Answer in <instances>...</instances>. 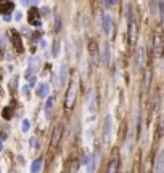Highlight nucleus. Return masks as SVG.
<instances>
[{
    "instance_id": "obj_1",
    "label": "nucleus",
    "mask_w": 164,
    "mask_h": 173,
    "mask_svg": "<svg viewBox=\"0 0 164 173\" xmlns=\"http://www.w3.org/2000/svg\"><path fill=\"white\" fill-rule=\"evenodd\" d=\"M76 100H77V85H76L74 80H71L69 86H68L66 96H65V108L68 109V111H71V109L74 108Z\"/></svg>"
},
{
    "instance_id": "obj_2",
    "label": "nucleus",
    "mask_w": 164,
    "mask_h": 173,
    "mask_svg": "<svg viewBox=\"0 0 164 173\" xmlns=\"http://www.w3.org/2000/svg\"><path fill=\"white\" fill-rule=\"evenodd\" d=\"M153 50H154V55L156 56H163L164 53V37L159 31H156L154 35H153Z\"/></svg>"
},
{
    "instance_id": "obj_3",
    "label": "nucleus",
    "mask_w": 164,
    "mask_h": 173,
    "mask_svg": "<svg viewBox=\"0 0 164 173\" xmlns=\"http://www.w3.org/2000/svg\"><path fill=\"white\" fill-rule=\"evenodd\" d=\"M111 133H113V117L108 114L105 117V124H103V143L105 144H110Z\"/></svg>"
},
{
    "instance_id": "obj_4",
    "label": "nucleus",
    "mask_w": 164,
    "mask_h": 173,
    "mask_svg": "<svg viewBox=\"0 0 164 173\" xmlns=\"http://www.w3.org/2000/svg\"><path fill=\"white\" fill-rule=\"evenodd\" d=\"M127 35H129V43L134 45L137 42V37H138V24H137V19L134 16L129 18V32H127Z\"/></svg>"
},
{
    "instance_id": "obj_5",
    "label": "nucleus",
    "mask_w": 164,
    "mask_h": 173,
    "mask_svg": "<svg viewBox=\"0 0 164 173\" xmlns=\"http://www.w3.org/2000/svg\"><path fill=\"white\" fill-rule=\"evenodd\" d=\"M39 68H40V58H37V56L29 58V61H27V71H26L24 77H26V79L32 77L34 74H37Z\"/></svg>"
},
{
    "instance_id": "obj_6",
    "label": "nucleus",
    "mask_w": 164,
    "mask_h": 173,
    "mask_svg": "<svg viewBox=\"0 0 164 173\" xmlns=\"http://www.w3.org/2000/svg\"><path fill=\"white\" fill-rule=\"evenodd\" d=\"M87 111H89V116L93 119L95 112H97V92L95 90H90L89 98H87Z\"/></svg>"
},
{
    "instance_id": "obj_7",
    "label": "nucleus",
    "mask_w": 164,
    "mask_h": 173,
    "mask_svg": "<svg viewBox=\"0 0 164 173\" xmlns=\"http://www.w3.org/2000/svg\"><path fill=\"white\" fill-rule=\"evenodd\" d=\"M89 55H90V63H92V66H93V68H97V66L100 64V50H98L97 42H90Z\"/></svg>"
},
{
    "instance_id": "obj_8",
    "label": "nucleus",
    "mask_w": 164,
    "mask_h": 173,
    "mask_svg": "<svg viewBox=\"0 0 164 173\" xmlns=\"http://www.w3.org/2000/svg\"><path fill=\"white\" fill-rule=\"evenodd\" d=\"M10 39H11V43H13L15 50H16L18 53H23V52H24V47H23V39H21V35H19L18 31L11 29V31H10Z\"/></svg>"
},
{
    "instance_id": "obj_9",
    "label": "nucleus",
    "mask_w": 164,
    "mask_h": 173,
    "mask_svg": "<svg viewBox=\"0 0 164 173\" xmlns=\"http://www.w3.org/2000/svg\"><path fill=\"white\" fill-rule=\"evenodd\" d=\"M98 162H100V151L95 149L93 154L90 156L89 162H87V173H95V170L98 167Z\"/></svg>"
},
{
    "instance_id": "obj_10",
    "label": "nucleus",
    "mask_w": 164,
    "mask_h": 173,
    "mask_svg": "<svg viewBox=\"0 0 164 173\" xmlns=\"http://www.w3.org/2000/svg\"><path fill=\"white\" fill-rule=\"evenodd\" d=\"M61 133H63V125L58 124L53 130V136H51V143H50V148L51 151H55L58 146H60V141H61Z\"/></svg>"
},
{
    "instance_id": "obj_11",
    "label": "nucleus",
    "mask_w": 164,
    "mask_h": 173,
    "mask_svg": "<svg viewBox=\"0 0 164 173\" xmlns=\"http://www.w3.org/2000/svg\"><path fill=\"white\" fill-rule=\"evenodd\" d=\"M27 23H29L31 26H37L40 27L42 23H40V13H39L37 8H31L27 11Z\"/></svg>"
},
{
    "instance_id": "obj_12",
    "label": "nucleus",
    "mask_w": 164,
    "mask_h": 173,
    "mask_svg": "<svg viewBox=\"0 0 164 173\" xmlns=\"http://www.w3.org/2000/svg\"><path fill=\"white\" fill-rule=\"evenodd\" d=\"M101 27H103V32H105V35H108V37H110V35H111V31H113V18H111L110 15H105V13H103Z\"/></svg>"
},
{
    "instance_id": "obj_13",
    "label": "nucleus",
    "mask_w": 164,
    "mask_h": 173,
    "mask_svg": "<svg viewBox=\"0 0 164 173\" xmlns=\"http://www.w3.org/2000/svg\"><path fill=\"white\" fill-rule=\"evenodd\" d=\"M146 63V53H145V48H140L137 50V55H135V66H137V69H143V66H145Z\"/></svg>"
},
{
    "instance_id": "obj_14",
    "label": "nucleus",
    "mask_w": 164,
    "mask_h": 173,
    "mask_svg": "<svg viewBox=\"0 0 164 173\" xmlns=\"http://www.w3.org/2000/svg\"><path fill=\"white\" fill-rule=\"evenodd\" d=\"M68 74H69V66H68L66 61H63L60 64V72H58V77H60V85H65L66 79H68Z\"/></svg>"
},
{
    "instance_id": "obj_15",
    "label": "nucleus",
    "mask_w": 164,
    "mask_h": 173,
    "mask_svg": "<svg viewBox=\"0 0 164 173\" xmlns=\"http://www.w3.org/2000/svg\"><path fill=\"white\" fill-rule=\"evenodd\" d=\"M101 63L103 66H110L111 63V48H110V43H105L101 50Z\"/></svg>"
},
{
    "instance_id": "obj_16",
    "label": "nucleus",
    "mask_w": 164,
    "mask_h": 173,
    "mask_svg": "<svg viewBox=\"0 0 164 173\" xmlns=\"http://www.w3.org/2000/svg\"><path fill=\"white\" fill-rule=\"evenodd\" d=\"M13 10H15L13 2H2L0 3V15H3V16H10V13Z\"/></svg>"
},
{
    "instance_id": "obj_17",
    "label": "nucleus",
    "mask_w": 164,
    "mask_h": 173,
    "mask_svg": "<svg viewBox=\"0 0 164 173\" xmlns=\"http://www.w3.org/2000/svg\"><path fill=\"white\" fill-rule=\"evenodd\" d=\"M154 173H164V152L156 157L154 162Z\"/></svg>"
},
{
    "instance_id": "obj_18",
    "label": "nucleus",
    "mask_w": 164,
    "mask_h": 173,
    "mask_svg": "<svg viewBox=\"0 0 164 173\" xmlns=\"http://www.w3.org/2000/svg\"><path fill=\"white\" fill-rule=\"evenodd\" d=\"M50 93V85L49 84H40L37 86V96L39 98H47Z\"/></svg>"
},
{
    "instance_id": "obj_19",
    "label": "nucleus",
    "mask_w": 164,
    "mask_h": 173,
    "mask_svg": "<svg viewBox=\"0 0 164 173\" xmlns=\"http://www.w3.org/2000/svg\"><path fill=\"white\" fill-rule=\"evenodd\" d=\"M42 165H43V159H42V157L35 159L32 162V165H31V173H40L42 172Z\"/></svg>"
},
{
    "instance_id": "obj_20",
    "label": "nucleus",
    "mask_w": 164,
    "mask_h": 173,
    "mask_svg": "<svg viewBox=\"0 0 164 173\" xmlns=\"http://www.w3.org/2000/svg\"><path fill=\"white\" fill-rule=\"evenodd\" d=\"M18 80H19V77H18V76H13V77H11L10 84H8L10 92H11V93H16V90H18Z\"/></svg>"
},
{
    "instance_id": "obj_21",
    "label": "nucleus",
    "mask_w": 164,
    "mask_h": 173,
    "mask_svg": "<svg viewBox=\"0 0 164 173\" xmlns=\"http://www.w3.org/2000/svg\"><path fill=\"white\" fill-rule=\"evenodd\" d=\"M2 117L5 120H10L11 117H13V109L10 108V106H7V108H3L2 109Z\"/></svg>"
},
{
    "instance_id": "obj_22",
    "label": "nucleus",
    "mask_w": 164,
    "mask_h": 173,
    "mask_svg": "<svg viewBox=\"0 0 164 173\" xmlns=\"http://www.w3.org/2000/svg\"><path fill=\"white\" fill-rule=\"evenodd\" d=\"M106 173H118V159H114V160H111L110 162Z\"/></svg>"
},
{
    "instance_id": "obj_23",
    "label": "nucleus",
    "mask_w": 164,
    "mask_h": 173,
    "mask_svg": "<svg viewBox=\"0 0 164 173\" xmlns=\"http://www.w3.org/2000/svg\"><path fill=\"white\" fill-rule=\"evenodd\" d=\"M60 47H61V45H60V42L55 40L53 45H51V56H53V58H57L60 55Z\"/></svg>"
},
{
    "instance_id": "obj_24",
    "label": "nucleus",
    "mask_w": 164,
    "mask_h": 173,
    "mask_svg": "<svg viewBox=\"0 0 164 173\" xmlns=\"http://www.w3.org/2000/svg\"><path fill=\"white\" fill-rule=\"evenodd\" d=\"M150 77H151L150 71H146V72H145V79H143V88H145V90L150 88Z\"/></svg>"
},
{
    "instance_id": "obj_25",
    "label": "nucleus",
    "mask_w": 164,
    "mask_h": 173,
    "mask_svg": "<svg viewBox=\"0 0 164 173\" xmlns=\"http://www.w3.org/2000/svg\"><path fill=\"white\" fill-rule=\"evenodd\" d=\"M29 127H31V122H29V119H24V120H23L21 122V130H23V132H27V130H29Z\"/></svg>"
},
{
    "instance_id": "obj_26",
    "label": "nucleus",
    "mask_w": 164,
    "mask_h": 173,
    "mask_svg": "<svg viewBox=\"0 0 164 173\" xmlns=\"http://www.w3.org/2000/svg\"><path fill=\"white\" fill-rule=\"evenodd\" d=\"M55 31H57V32H60V31H61V16H60V15H57V21H55Z\"/></svg>"
},
{
    "instance_id": "obj_27",
    "label": "nucleus",
    "mask_w": 164,
    "mask_h": 173,
    "mask_svg": "<svg viewBox=\"0 0 164 173\" xmlns=\"http://www.w3.org/2000/svg\"><path fill=\"white\" fill-rule=\"evenodd\" d=\"M29 144H31V148H32V149H35V148L39 146V141H37V138H35V136H32V138L29 140Z\"/></svg>"
},
{
    "instance_id": "obj_28",
    "label": "nucleus",
    "mask_w": 164,
    "mask_h": 173,
    "mask_svg": "<svg viewBox=\"0 0 164 173\" xmlns=\"http://www.w3.org/2000/svg\"><path fill=\"white\" fill-rule=\"evenodd\" d=\"M29 88H31L29 85H24V86H23L21 92H23V95H24V96H29Z\"/></svg>"
},
{
    "instance_id": "obj_29",
    "label": "nucleus",
    "mask_w": 164,
    "mask_h": 173,
    "mask_svg": "<svg viewBox=\"0 0 164 173\" xmlns=\"http://www.w3.org/2000/svg\"><path fill=\"white\" fill-rule=\"evenodd\" d=\"M158 7H159V13H161V16L164 18V2H159Z\"/></svg>"
},
{
    "instance_id": "obj_30",
    "label": "nucleus",
    "mask_w": 164,
    "mask_h": 173,
    "mask_svg": "<svg viewBox=\"0 0 164 173\" xmlns=\"http://www.w3.org/2000/svg\"><path fill=\"white\" fill-rule=\"evenodd\" d=\"M116 3L114 2H103V7H106V8H111V7H114Z\"/></svg>"
},
{
    "instance_id": "obj_31",
    "label": "nucleus",
    "mask_w": 164,
    "mask_h": 173,
    "mask_svg": "<svg viewBox=\"0 0 164 173\" xmlns=\"http://www.w3.org/2000/svg\"><path fill=\"white\" fill-rule=\"evenodd\" d=\"M21 18H23V13L21 11H16V13H15V19H16V21H21Z\"/></svg>"
},
{
    "instance_id": "obj_32",
    "label": "nucleus",
    "mask_w": 164,
    "mask_h": 173,
    "mask_svg": "<svg viewBox=\"0 0 164 173\" xmlns=\"http://www.w3.org/2000/svg\"><path fill=\"white\" fill-rule=\"evenodd\" d=\"M23 3V7H31V5H32V2H27V0H26V2H21Z\"/></svg>"
},
{
    "instance_id": "obj_33",
    "label": "nucleus",
    "mask_w": 164,
    "mask_h": 173,
    "mask_svg": "<svg viewBox=\"0 0 164 173\" xmlns=\"http://www.w3.org/2000/svg\"><path fill=\"white\" fill-rule=\"evenodd\" d=\"M39 45H40V48H45L47 42H45V40H40V42H39Z\"/></svg>"
},
{
    "instance_id": "obj_34",
    "label": "nucleus",
    "mask_w": 164,
    "mask_h": 173,
    "mask_svg": "<svg viewBox=\"0 0 164 173\" xmlns=\"http://www.w3.org/2000/svg\"><path fill=\"white\" fill-rule=\"evenodd\" d=\"M2 149H3V146H2V141H0V152H2Z\"/></svg>"
},
{
    "instance_id": "obj_35",
    "label": "nucleus",
    "mask_w": 164,
    "mask_h": 173,
    "mask_svg": "<svg viewBox=\"0 0 164 173\" xmlns=\"http://www.w3.org/2000/svg\"><path fill=\"white\" fill-rule=\"evenodd\" d=\"M0 37H2V34H0Z\"/></svg>"
}]
</instances>
